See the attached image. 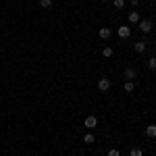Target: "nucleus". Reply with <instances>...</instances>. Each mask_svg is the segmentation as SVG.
Returning <instances> with one entry per match:
<instances>
[{"label": "nucleus", "mask_w": 156, "mask_h": 156, "mask_svg": "<svg viewBox=\"0 0 156 156\" xmlns=\"http://www.w3.org/2000/svg\"><path fill=\"white\" fill-rule=\"evenodd\" d=\"M108 156H121V152L117 148H112V150H108Z\"/></svg>", "instance_id": "nucleus-17"}, {"label": "nucleus", "mask_w": 156, "mask_h": 156, "mask_svg": "<svg viewBox=\"0 0 156 156\" xmlns=\"http://www.w3.org/2000/svg\"><path fill=\"white\" fill-rule=\"evenodd\" d=\"M102 2H108V0H102Z\"/></svg>", "instance_id": "nucleus-19"}, {"label": "nucleus", "mask_w": 156, "mask_h": 156, "mask_svg": "<svg viewBox=\"0 0 156 156\" xmlns=\"http://www.w3.org/2000/svg\"><path fill=\"white\" fill-rule=\"evenodd\" d=\"M133 50H135L137 54H142V52L146 50V42H142V40H140V42H135V46H133Z\"/></svg>", "instance_id": "nucleus-7"}, {"label": "nucleus", "mask_w": 156, "mask_h": 156, "mask_svg": "<svg viewBox=\"0 0 156 156\" xmlns=\"http://www.w3.org/2000/svg\"><path fill=\"white\" fill-rule=\"evenodd\" d=\"M127 21H129V23H133V25L140 23V21H142V19H140V12H135V11L129 12V15H127Z\"/></svg>", "instance_id": "nucleus-5"}, {"label": "nucleus", "mask_w": 156, "mask_h": 156, "mask_svg": "<svg viewBox=\"0 0 156 156\" xmlns=\"http://www.w3.org/2000/svg\"><path fill=\"white\" fill-rule=\"evenodd\" d=\"M98 90H100V92H108V90H110V79H108V77H100V79H98Z\"/></svg>", "instance_id": "nucleus-3"}, {"label": "nucleus", "mask_w": 156, "mask_h": 156, "mask_svg": "<svg viewBox=\"0 0 156 156\" xmlns=\"http://www.w3.org/2000/svg\"><path fill=\"white\" fill-rule=\"evenodd\" d=\"M123 75H125V79H127V81H133V79H135V69H131V67H127Z\"/></svg>", "instance_id": "nucleus-6"}, {"label": "nucleus", "mask_w": 156, "mask_h": 156, "mask_svg": "<svg viewBox=\"0 0 156 156\" xmlns=\"http://www.w3.org/2000/svg\"><path fill=\"white\" fill-rule=\"evenodd\" d=\"M102 56H104V58H108V56H112V48H110V46H106V48L102 50Z\"/></svg>", "instance_id": "nucleus-11"}, {"label": "nucleus", "mask_w": 156, "mask_h": 156, "mask_svg": "<svg viewBox=\"0 0 156 156\" xmlns=\"http://www.w3.org/2000/svg\"><path fill=\"white\" fill-rule=\"evenodd\" d=\"M94 142H96V137H94V133H85V135H83V144L92 146Z\"/></svg>", "instance_id": "nucleus-8"}, {"label": "nucleus", "mask_w": 156, "mask_h": 156, "mask_svg": "<svg viewBox=\"0 0 156 156\" xmlns=\"http://www.w3.org/2000/svg\"><path fill=\"white\" fill-rule=\"evenodd\" d=\"M154 140H156V135H154Z\"/></svg>", "instance_id": "nucleus-20"}, {"label": "nucleus", "mask_w": 156, "mask_h": 156, "mask_svg": "<svg viewBox=\"0 0 156 156\" xmlns=\"http://www.w3.org/2000/svg\"><path fill=\"white\" fill-rule=\"evenodd\" d=\"M110 34H112V31H110L108 27H102V29H100V40H108Z\"/></svg>", "instance_id": "nucleus-9"}, {"label": "nucleus", "mask_w": 156, "mask_h": 156, "mask_svg": "<svg viewBox=\"0 0 156 156\" xmlns=\"http://www.w3.org/2000/svg\"><path fill=\"white\" fill-rule=\"evenodd\" d=\"M129 156H144V152H142L140 148H131V152H129Z\"/></svg>", "instance_id": "nucleus-13"}, {"label": "nucleus", "mask_w": 156, "mask_h": 156, "mask_svg": "<svg viewBox=\"0 0 156 156\" xmlns=\"http://www.w3.org/2000/svg\"><path fill=\"white\" fill-rule=\"evenodd\" d=\"M131 4H133V6H137V4H140V0H131Z\"/></svg>", "instance_id": "nucleus-18"}, {"label": "nucleus", "mask_w": 156, "mask_h": 156, "mask_svg": "<svg viewBox=\"0 0 156 156\" xmlns=\"http://www.w3.org/2000/svg\"><path fill=\"white\" fill-rule=\"evenodd\" d=\"M40 6L42 9H50L52 6V0H40Z\"/></svg>", "instance_id": "nucleus-14"}, {"label": "nucleus", "mask_w": 156, "mask_h": 156, "mask_svg": "<svg viewBox=\"0 0 156 156\" xmlns=\"http://www.w3.org/2000/svg\"><path fill=\"white\" fill-rule=\"evenodd\" d=\"M83 125H85V129H94V127L98 125V119L94 117V115H90V117H85Z\"/></svg>", "instance_id": "nucleus-4"}, {"label": "nucleus", "mask_w": 156, "mask_h": 156, "mask_svg": "<svg viewBox=\"0 0 156 156\" xmlns=\"http://www.w3.org/2000/svg\"><path fill=\"white\" fill-rule=\"evenodd\" d=\"M148 69H152V71L156 69V58H154V56H152V58L148 60Z\"/></svg>", "instance_id": "nucleus-16"}, {"label": "nucleus", "mask_w": 156, "mask_h": 156, "mask_svg": "<svg viewBox=\"0 0 156 156\" xmlns=\"http://www.w3.org/2000/svg\"><path fill=\"white\" fill-rule=\"evenodd\" d=\"M112 4H115V9H123V6H125V0H112Z\"/></svg>", "instance_id": "nucleus-15"}, {"label": "nucleus", "mask_w": 156, "mask_h": 156, "mask_svg": "<svg viewBox=\"0 0 156 156\" xmlns=\"http://www.w3.org/2000/svg\"><path fill=\"white\" fill-rule=\"evenodd\" d=\"M146 135H148V137H154L156 135V125H148V127H146Z\"/></svg>", "instance_id": "nucleus-10"}, {"label": "nucleus", "mask_w": 156, "mask_h": 156, "mask_svg": "<svg viewBox=\"0 0 156 156\" xmlns=\"http://www.w3.org/2000/svg\"><path fill=\"white\" fill-rule=\"evenodd\" d=\"M135 90V83L133 81H125V92H133Z\"/></svg>", "instance_id": "nucleus-12"}, {"label": "nucleus", "mask_w": 156, "mask_h": 156, "mask_svg": "<svg viewBox=\"0 0 156 156\" xmlns=\"http://www.w3.org/2000/svg\"><path fill=\"white\" fill-rule=\"evenodd\" d=\"M140 31H142V34H150V31H152V21H150V19H142V21H140Z\"/></svg>", "instance_id": "nucleus-2"}, {"label": "nucleus", "mask_w": 156, "mask_h": 156, "mask_svg": "<svg viewBox=\"0 0 156 156\" xmlns=\"http://www.w3.org/2000/svg\"><path fill=\"white\" fill-rule=\"evenodd\" d=\"M117 36H119L121 40H127V37L131 36V27H129V25H121L119 29H117Z\"/></svg>", "instance_id": "nucleus-1"}]
</instances>
